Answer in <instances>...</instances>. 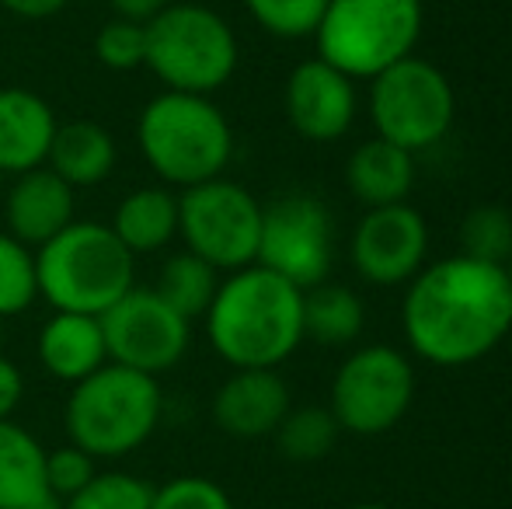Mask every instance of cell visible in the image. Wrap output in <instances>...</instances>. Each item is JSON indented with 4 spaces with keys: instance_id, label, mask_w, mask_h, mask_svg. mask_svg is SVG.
<instances>
[{
    "instance_id": "obj_1",
    "label": "cell",
    "mask_w": 512,
    "mask_h": 509,
    "mask_svg": "<svg viewBox=\"0 0 512 509\" xmlns=\"http://www.w3.org/2000/svg\"><path fill=\"white\" fill-rule=\"evenodd\" d=\"M401 332L411 356L457 370L492 356L512 332V283L502 265L467 255L429 262L405 286Z\"/></svg>"
},
{
    "instance_id": "obj_2",
    "label": "cell",
    "mask_w": 512,
    "mask_h": 509,
    "mask_svg": "<svg viewBox=\"0 0 512 509\" xmlns=\"http://www.w3.org/2000/svg\"><path fill=\"white\" fill-rule=\"evenodd\" d=\"M203 328L230 370H279L304 346V290L258 262L244 265L220 279Z\"/></svg>"
},
{
    "instance_id": "obj_3",
    "label": "cell",
    "mask_w": 512,
    "mask_h": 509,
    "mask_svg": "<svg viewBox=\"0 0 512 509\" xmlns=\"http://www.w3.org/2000/svg\"><path fill=\"white\" fill-rule=\"evenodd\" d=\"M136 147L157 182L182 192L227 175L237 140L213 98L161 91L136 116Z\"/></svg>"
},
{
    "instance_id": "obj_4",
    "label": "cell",
    "mask_w": 512,
    "mask_h": 509,
    "mask_svg": "<svg viewBox=\"0 0 512 509\" xmlns=\"http://www.w3.org/2000/svg\"><path fill=\"white\" fill-rule=\"evenodd\" d=\"M164 419V391L157 377L119 367L108 360L102 370L70 387L63 405L67 443L95 461H122L143 450Z\"/></svg>"
},
{
    "instance_id": "obj_5",
    "label": "cell",
    "mask_w": 512,
    "mask_h": 509,
    "mask_svg": "<svg viewBox=\"0 0 512 509\" xmlns=\"http://www.w3.org/2000/svg\"><path fill=\"white\" fill-rule=\"evenodd\" d=\"M39 300L53 311L102 318L136 286V258L102 220H74L53 241L35 248Z\"/></svg>"
},
{
    "instance_id": "obj_6",
    "label": "cell",
    "mask_w": 512,
    "mask_h": 509,
    "mask_svg": "<svg viewBox=\"0 0 512 509\" xmlns=\"http://www.w3.org/2000/svg\"><path fill=\"white\" fill-rule=\"evenodd\" d=\"M241 67V39L216 7L171 0L147 21V70L164 91L213 98Z\"/></svg>"
},
{
    "instance_id": "obj_7",
    "label": "cell",
    "mask_w": 512,
    "mask_h": 509,
    "mask_svg": "<svg viewBox=\"0 0 512 509\" xmlns=\"http://www.w3.org/2000/svg\"><path fill=\"white\" fill-rule=\"evenodd\" d=\"M422 28V0H328L314 49L324 63L366 84L408 60L422 42Z\"/></svg>"
},
{
    "instance_id": "obj_8",
    "label": "cell",
    "mask_w": 512,
    "mask_h": 509,
    "mask_svg": "<svg viewBox=\"0 0 512 509\" xmlns=\"http://www.w3.org/2000/svg\"><path fill=\"white\" fill-rule=\"evenodd\" d=\"M366 116L373 136L418 157L450 136L457 123V88L443 67L411 53L366 81Z\"/></svg>"
},
{
    "instance_id": "obj_9",
    "label": "cell",
    "mask_w": 512,
    "mask_h": 509,
    "mask_svg": "<svg viewBox=\"0 0 512 509\" xmlns=\"http://www.w3.org/2000/svg\"><path fill=\"white\" fill-rule=\"evenodd\" d=\"M418 394L415 363L405 349L370 342L356 346L331 377L328 412L338 429L352 436H384L408 419Z\"/></svg>"
},
{
    "instance_id": "obj_10",
    "label": "cell",
    "mask_w": 512,
    "mask_h": 509,
    "mask_svg": "<svg viewBox=\"0 0 512 509\" xmlns=\"http://www.w3.org/2000/svg\"><path fill=\"white\" fill-rule=\"evenodd\" d=\"M265 203L234 178L220 175L178 192V241L213 269L237 272L258 262Z\"/></svg>"
},
{
    "instance_id": "obj_11",
    "label": "cell",
    "mask_w": 512,
    "mask_h": 509,
    "mask_svg": "<svg viewBox=\"0 0 512 509\" xmlns=\"http://www.w3.org/2000/svg\"><path fill=\"white\" fill-rule=\"evenodd\" d=\"M338 255L335 213L310 192H286L265 203L258 265L290 279L300 290L328 283Z\"/></svg>"
},
{
    "instance_id": "obj_12",
    "label": "cell",
    "mask_w": 512,
    "mask_h": 509,
    "mask_svg": "<svg viewBox=\"0 0 512 509\" xmlns=\"http://www.w3.org/2000/svg\"><path fill=\"white\" fill-rule=\"evenodd\" d=\"M108 360L161 381L182 367L192 349V321L164 304L150 286L136 283L102 314Z\"/></svg>"
},
{
    "instance_id": "obj_13",
    "label": "cell",
    "mask_w": 512,
    "mask_h": 509,
    "mask_svg": "<svg viewBox=\"0 0 512 509\" xmlns=\"http://www.w3.org/2000/svg\"><path fill=\"white\" fill-rule=\"evenodd\" d=\"M429 252V220L411 203L363 210L349 238V258L356 276L380 290L408 286L429 265Z\"/></svg>"
},
{
    "instance_id": "obj_14",
    "label": "cell",
    "mask_w": 512,
    "mask_h": 509,
    "mask_svg": "<svg viewBox=\"0 0 512 509\" xmlns=\"http://www.w3.org/2000/svg\"><path fill=\"white\" fill-rule=\"evenodd\" d=\"M283 116L307 143H338L359 116V84L321 56L297 63L283 84Z\"/></svg>"
},
{
    "instance_id": "obj_15",
    "label": "cell",
    "mask_w": 512,
    "mask_h": 509,
    "mask_svg": "<svg viewBox=\"0 0 512 509\" xmlns=\"http://www.w3.org/2000/svg\"><path fill=\"white\" fill-rule=\"evenodd\" d=\"M293 408V391L279 370H230L213 391L209 415L234 440H265Z\"/></svg>"
},
{
    "instance_id": "obj_16",
    "label": "cell",
    "mask_w": 512,
    "mask_h": 509,
    "mask_svg": "<svg viewBox=\"0 0 512 509\" xmlns=\"http://www.w3.org/2000/svg\"><path fill=\"white\" fill-rule=\"evenodd\" d=\"M0 213H4V231L35 252L77 220V189H70L53 168L42 164L25 175L7 178Z\"/></svg>"
},
{
    "instance_id": "obj_17",
    "label": "cell",
    "mask_w": 512,
    "mask_h": 509,
    "mask_svg": "<svg viewBox=\"0 0 512 509\" xmlns=\"http://www.w3.org/2000/svg\"><path fill=\"white\" fill-rule=\"evenodd\" d=\"M60 129L53 105L32 88L0 84V178L25 175L49 161Z\"/></svg>"
},
{
    "instance_id": "obj_18",
    "label": "cell",
    "mask_w": 512,
    "mask_h": 509,
    "mask_svg": "<svg viewBox=\"0 0 512 509\" xmlns=\"http://www.w3.org/2000/svg\"><path fill=\"white\" fill-rule=\"evenodd\" d=\"M35 360L42 374L74 387L108 363L105 328L95 314L53 311L35 335Z\"/></svg>"
},
{
    "instance_id": "obj_19",
    "label": "cell",
    "mask_w": 512,
    "mask_h": 509,
    "mask_svg": "<svg viewBox=\"0 0 512 509\" xmlns=\"http://www.w3.org/2000/svg\"><path fill=\"white\" fill-rule=\"evenodd\" d=\"M415 182L418 157L380 140V136H370L359 147H352L349 161H345V189L352 192V199L363 210L408 203V196L415 192Z\"/></svg>"
},
{
    "instance_id": "obj_20",
    "label": "cell",
    "mask_w": 512,
    "mask_h": 509,
    "mask_svg": "<svg viewBox=\"0 0 512 509\" xmlns=\"http://www.w3.org/2000/svg\"><path fill=\"white\" fill-rule=\"evenodd\" d=\"M108 227L133 258L168 252L178 241V192L161 182L129 189L115 203Z\"/></svg>"
},
{
    "instance_id": "obj_21",
    "label": "cell",
    "mask_w": 512,
    "mask_h": 509,
    "mask_svg": "<svg viewBox=\"0 0 512 509\" xmlns=\"http://www.w3.org/2000/svg\"><path fill=\"white\" fill-rule=\"evenodd\" d=\"M115 164H119L115 136L98 123L74 119L56 129L46 168H53L70 189H95L115 175Z\"/></svg>"
},
{
    "instance_id": "obj_22",
    "label": "cell",
    "mask_w": 512,
    "mask_h": 509,
    "mask_svg": "<svg viewBox=\"0 0 512 509\" xmlns=\"http://www.w3.org/2000/svg\"><path fill=\"white\" fill-rule=\"evenodd\" d=\"M53 496L46 485V447L21 422H0V509H25Z\"/></svg>"
},
{
    "instance_id": "obj_23",
    "label": "cell",
    "mask_w": 512,
    "mask_h": 509,
    "mask_svg": "<svg viewBox=\"0 0 512 509\" xmlns=\"http://www.w3.org/2000/svg\"><path fill=\"white\" fill-rule=\"evenodd\" d=\"M366 332V304L345 283H317L304 290V342L349 349Z\"/></svg>"
},
{
    "instance_id": "obj_24",
    "label": "cell",
    "mask_w": 512,
    "mask_h": 509,
    "mask_svg": "<svg viewBox=\"0 0 512 509\" xmlns=\"http://www.w3.org/2000/svg\"><path fill=\"white\" fill-rule=\"evenodd\" d=\"M220 279L223 272L213 269L206 258L192 255L189 248H178V252L161 258L150 290L196 325V321L206 318L209 304H213L216 290H220Z\"/></svg>"
},
{
    "instance_id": "obj_25",
    "label": "cell",
    "mask_w": 512,
    "mask_h": 509,
    "mask_svg": "<svg viewBox=\"0 0 512 509\" xmlns=\"http://www.w3.org/2000/svg\"><path fill=\"white\" fill-rule=\"evenodd\" d=\"M338 436H342V429H338L335 415L328 412V405H293L272 433V440L286 461L317 464L338 447Z\"/></svg>"
},
{
    "instance_id": "obj_26",
    "label": "cell",
    "mask_w": 512,
    "mask_h": 509,
    "mask_svg": "<svg viewBox=\"0 0 512 509\" xmlns=\"http://www.w3.org/2000/svg\"><path fill=\"white\" fill-rule=\"evenodd\" d=\"M460 255L506 265L512 255V213L499 203H481L464 213L457 227Z\"/></svg>"
},
{
    "instance_id": "obj_27",
    "label": "cell",
    "mask_w": 512,
    "mask_h": 509,
    "mask_svg": "<svg viewBox=\"0 0 512 509\" xmlns=\"http://www.w3.org/2000/svg\"><path fill=\"white\" fill-rule=\"evenodd\" d=\"M39 300V279H35V252L0 231V321L21 318Z\"/></svg>"
},
{
    "instance_id": "obj_28",
    "label": "cell",
    "mask_w": 512,
    "mask_h": 509,
    "mask_svg": "<svg viewBox=\"0 0 512 509\" xmlns=\"http://www.w3.org/2000/svg\"><path fill=\"white\" fill-rule=\"evenodd\" d=\"M241 4L265 35L283 42H300L314 39L328 0H241Z\"/></svg>"
},
{
    "instance_id": "obj_29",
    "label": "cell",
    "mask_w": 512,
    "mask_h": 509,
    "mask_svg": "<svg viewBox=\"0 0 512 509\" xmlns=\"http://www.w3.org/2000/svg\"><path fill=\"white\" fill-rule=\"evenodd\" d=\"M154 485L133 471H98L81 492L63 499V509H150Z\"/></svg>"
},
{
    "instance_id": "obj_30",
    "label": "cell",
    "mask_w": 512,
    "mask_h": 509,
    "mask_svg": "<svg viewBox=\"0 0 512 509\" xmlns=\"http://www.w3.org/2000/svg\"><path fill=\"white\" fill-rule=\"evenodd\" d=\"M95 56L112 74H133L147 67V25L129 18H108L95 35Z\"/></svg>"
},
{
    "instance_id": "obj_31",
    "label": "cell",
    "mask_w": 512,
    "mask_h": 509,
    "mask_svg": "<svg viewBox=\"0 0 512 509\" xmlns=\"http://www.w3.org/2000/svg\"><path fill=\"white\" fill-rule=\"evenodd\" d=\"M150 509H237L230 492L206 475H175L154 485Z\"/></svg>"
},
{
    "instance_id": "obj_32",
    "label": "cell",
    "mask_w": 512,
    "mask_h": 509,
    "mask_svg": "<svg viewBox=\"0 0 512 509\" xmlns=\"http://www.w3.org/2000/svg\"><path fill=\"white\" fill-rule=\"evenodd\" d=\"M95 475H98V461L91 454H84L81 447H74V443L46 450V485L60 503L74 496V492H81Z\"/></svg>"
},
{
    "instance_id": "obj_33",
    "label": "cell",
    "mask_w": 512,
    "mask_h": 509,
    "mask_svg": "<svg viewBox=\"0 0 512 509\" xmlns=\"http://www.w3.org/2000/svg\"><path fill=\"white\" fill-rule=\"evenodd\" d=\"M21 398H25V374L11 356L0 353V422L14 419Z\"/></svg>"
},
{
    "instance_id": "obj_34",
    "label": "cell",
    "mask_w": 512,
    "mask_h": 509,
    "mask_svg": "<svg viewBox=\"0 0 512 509\" xmlns=\"http://www.w3.org/2000/svg\"><path fill=\"white\" fill-rule=\"evenodd\" d=\"M67 4L70 0H0V11L14 14L21 21H46L67 11Z\"/></svg>"
},
{
    "instance_id": "obj_35",
    "label": "cell",
    "mask_w": 512,
    "mask_h": 509,
    "mask_svg": "<svg viewBox=\"0 0 512 509\" xmlns=\"http://www.w3.org/2000/svg\"><path fill=\"white\" fill-rule=\"evenodd\" d=\"M105 4H108V11H112V18H129V21H143V25H147V21L157 18L171 0H105Z\"/></svg>"
},
{
    "instance_id": "obj_36",
    "label": "cell",
    "mask_w": 512,
    "mask_h": 509,
    "mask_svg": "<svg viewBox=\"0 0 512 509\" xmlns=\"http://www.w3.org/2000/svg\"><path fill=\"white\" fill-rule=\"evenodd\" d=\"M25 509H63V503L56 496H46V499H39V503H32V506H25Z\"/></svg>"
},
{
    "instance_id": "obj_37",
    "label": "cell",
    "mask_w": 512,
    "mask_h": 509,
    "mask_svg": "<svg viewBox=\"0 0 512 509\" xmlns=\"http://www.w3.org/2000/svg\"><path fill=\"white\" fill-rule=\"evenodd\" d=\"M349 509H394V506H387V503H356V506H349Z\"/></svg>"
},
{
    "instance_id": "obj_38",
    "label": "cell",
    "mask_w": 512,
    "mask_h": 509,
    "mask_svg": "<svg viewBox=\"0 0 512 509\" xmlns=\"http://www.w3.org/2000/svg\"><path fill=\"white\" fill-rule=\"evenodd\" d=\"M502 269H506V276H509V283H512V255H509V262L502 265Z\"/></svg>"
},
{
    "instance_id": "obj_39",
    "label": "cell",
    "mask_w": 512,
    "mask_h": 509,
    "mask_svg": "<svg viewBox=\"0 0 512 509\" xmlns=\"http://www.w3.org/2000/svg\"><path fill=\"white\" fill-rule=\"evenodd\" d=\"M0 342H4V321H0Z\"/></svg>"
},
{
    "instance_id": "obj_40",
    "label": "cell",
    "mask_w": 512,
    "mask_h": 509,
    "mask_svg": "<svg viewBox=\"0 0 512 509\" xmlns=\"http://www.w3.org/2000/svg\"><path fill=\"white\" fill-rule=\"evenodd\" d=\"M269 509H290V506H269Z\"/></svg>"
}]
</instances>
